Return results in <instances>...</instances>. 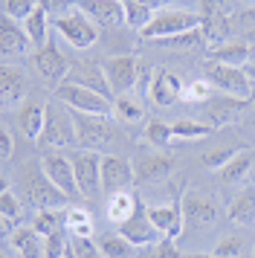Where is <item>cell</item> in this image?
<instances>
[{"mask_svg":"<svg viewBox=\"0 0 255 258\" xmlns=\"http://www.w3.org/2000/svg\"><path fill=\"white\" fill-rule=\"evenodd\" d=\"M203 26V18L188 9H157L151 24L139 32L145 41H171L177 35H185V32H195Z\"/></svg>","mask_w":255,"mask_h":258,"instance_id":"obj_1","label":"cell"},{"mask_svg":"<svg viewBox=\"0 0 255 258\" xmlns=\"http://www.w3.org/2000/svg\"><path fill=\"white\" fill-rule=\"evenodd\" d=\"M23 191H26V200L32 203L35 209H64L67 203V195L44 174L41 165H26L23 168Z\"/></svg>","mask_w":255,"mask_h":258,"instance_id":"obj_2","label":"cell"},{"mask_svg":"<svg viewBox=\"0 0 255 258\" xmlns=\"http://www.w3.org/2000/svg\"><path fill=\"white\" fill-rule=\"evenodd\" d=\"M73 113V128H76V145L84 151H102L113 140V125L107 116H96V113Z\"/></svg>","mask_w":255,"mask_h":258,"instance_id":"obj_3","label":"cell"},{"mask_svg":"<svg viewBox=\"0 0 255 258\" xmlns=\"http://www.w3.org/2000/svg\"><path fill=\"white\" fill-rule=\"evenodd\" d=\"M206 82L212 84V90H218L220 96H232V99H249L252 93V82L243 67H232V64H218L209 61L206 64Z\"/></svg>","mask_w":255,"mask_h":258,"instance_id":"obj_4","label":"cell"},{"mask_svg":"<svg viewBox=\"0 0 255 258\" xmlns=\"http://www.w3.org/2000/svg\"><path fill=\"white\" fill-rule=\"evenodd\" d=\"M55 96L70 107V110H79V113H96V116H110L113 110V99L96 93L90 87H81L73 82H61L55 87Z\"/></svg>","mask_w":255,"mask_h":258,"instance_id":"obj_5","label":"cell"},{"mask_svg":"<svg viewBox=\"0 0 255 258\" xmlns=\"http://www.w3.org/2000/svg\"><path fill=\"white\" fill-rule=\"evenodd\" d=\"M41 145L52 148V151H64L70 145H76V128H73V113L61 110L58 105H46V119L44 131H41Z\"/></svg>","mask_w":255,"mask_h":258,"instance_id":"obj_6","label":"cell"},{"mask_svg":"<svg viewBox=\"0 0 255 258\" xmlns=\"http://www.w3.org/2000/svg\"><path fill=\"white\" fill-rule=\"evenodd\" d=\"M73 163V174H76V183H79V191L84 198H96L102 191V157L96 151H79L70 157Z\"/></svg>","mask_w":255,"mask_h":258,"instance_id":"obj_7","label":"cell"},{"mask_svg":"<svg viewBox=\"0 0 255 258\" xmlns=\"http://www.w3.org/2000/svg\"><path fill=\"white\" fill-rule=\"evenodd\" d=\"M104 76H107V84L116 96H125L137 90V76H139V58L137 55H113V58L102 61Z\"/></svg>","mask_w":255,"mask_h":258,"instance_id":"obj_8","label":"cell"},{"mask_svg":"<svg viewBox=\"0 0 255 258\" xmlns=\"http://www.w3.org/2000/svg\"><path fill=\"white\" fill-rule=\"evenodd\" d=\"M55 29H58V35L76 49H87V47L96 44V26H93V21L84 12H79V9L64 15V18H58Z\"/></svg>","mask_w":255,"mask_h":258,"instance_id":"obj_9","label":"cell"},{"mask_svg":"<svg viewBox=\"0 0 255 258\" xmlns=\"http://www.w3.org/2000/svg\"><path fill=\"white\" fill-rule=\"evenodd\" d=\"M119 235H125L134 246H148V244H160V229L151 223L148 218V206L139 200L134 215L125 223H119Z\"/></svg>","mask_w":255,"mask_h":258,"instance_id":"obj_10","label":"cell"},{"mask_svg":"<svg viewBox=\"0 0 255 258\" xmlns=\"http://www.w3.org/2000/svg\"><path fill=\"white\" fill-rule=\"evenodd\" d=\"M32 64H35V70L41 73L46 82H67L70 67H73L67 55L52 44V38L44 44V49H38V52L32 55Z\"/></svg>","mask_w":255,"mask_h":258,"instance_id":"obj_11","label":"cell"},{"mask_svg":"<svg viewBox=\"0 0 255 258\" xmlns=\"http://www.w3.org/2000/svg\"><path fill=\"white\" fill-rule=\"evenodd\" d=\"M41 168H44V174L49 177V180H52L67 198L81 195L79 183H76V174H73V163H70V157H64V154H46L44 160H41Z\"/></svg>","mask_w":255,"mask_h":258,"instance_id":"obj_12","label":"cell"},{"mask_svg":"<svg viewBox=\"0 0 255 258\" xmlns=\"http://www.w3.org/2000/svg\"><path fill=\"white\" fill-rule=\"evenodd\" d=\"M134 168L125 157H102V191L116 195V191H125L134 183Z\"/></svg>","mask_w":255,"mask_h":258,"instance_id":"obj_13","label":"cell"},{"mask_svg":"<svg viewBox=\"0 0 255 258\" xmlns=\"http://www.w3.org/2000/svg\"><path fill=\"white\" fill-rule=\"evenodd\" d=\"M76 9L93 21H99L102 26L125 24V3L122 0H76Z\"/></svg>","mask_w":255,"mask_h":258,"instance_id":"obj_14","label":"cell"},{"mask_svg":"<svg viewBox=\"0 0 255 258\" xmlns=\"http://www.w3.org/2000/svg\"><path fill=\"white\" fill-rule=\"evenodd\" d=\"M67 82L81 84V87H90V90H96V93L113 99V90H110V84H107L104 67L102 64H96V61H79V64H73V67H70Z\"/></svg>","mask_w":255,"mask_h":258,"instance_id":"obj_15","label":"cell"},{"mask_svg":"<svg viewBox=\"0 0 255 258\" xmlns=\"http://www.w3.org/2000/svg\"><path fill=\"white\" fill-rule=\"evenodd\" d=\"M180 203H183L185 223H192V226H212V223L218 221V206L206 195H200V191H192L188 188Z\"/></svg>","mask_w":255,"mask_h":258,"instance_id":"obj_16","label":"cell"},{"mask_svg":"<svg viewBox=\"0 0 255 258\" xmlns=\"http://www.w3.org/2000/svg\"><path fill=\"white\" fill-rule=\"evenodd\" d=\"M151 223L160 229V235H165L168 241H174L177 235L183 232V203H168V206H151L148 209Z\"/></svg>","mask_w":255,"mask_h":258,"instance_id":"obj_17","label":"cell"},{"mask_svg":"<svg viewBox=\"0 0 255 258\" xmlns=\"http://www.w3.org/2000/svg\"><path fill=\"white\" fill-rule=\"evenodd\" d=\"M148 99L160 107L174 105L177 99H183V82L171 70H157L154 84H151V90H148Z\"/></svg>","mask_w":255,"mask_h":258,"instance_id":"obj_18","label":"cell"},{"mask_svg":"<svg viewBox=\"0 0 255 258\" xmlns=\"http://www.w3.org/2000/svg\"><path fill=\"white\" fill-rule=\"evenodd\" d=\"M243 99H232V96H212L203 102V116L209 119L212 128H220V125H229L232 119L241 113Z\"/></svg>","mask_w":255,"mask_h":258,"instance_id":"obj_19","label":"cell"},{"mask_svg":"<svg viewBox=\"0 0 255 258\" xmlns=\"http://www.w3.org/2000/svg\"><path fill=\"white\" fill-rule=\"evenodd\" d=\"M29 35L23 32V26H18V21H12L3 15V21H0V52H3V58H12V55H23L26 49H29Z\"/></svg>","mask_w":255,"mask_h":258,"instance_id":"obj_20","label":"cell"},{"mask_svg":"<svg viewBox=\"0 0 255 258\" xmlns=\"http://www.w3.org/2000/svg\"><path fill=\"white\" fill-rule=\"evenodd\" d=\"M171 171H174V160L162 157V154H148V157L137 160V165H134L137 183H157V180H165Z\"/></svg>","mask_w":255,"mask_h":258,"instance_id":"obj_21","label":"cell"},{"mask_svg":"<svg viewBox=\"0 0 255 258\" xmlns=\"http://www.w3.org/2000/svg\"><path fill=\"white\" fill-rule=\"evenodd\" d=\"M26 93V76H23L18 67H9L3 64L0 67V96H3V105L15 107Z\"/></svg>","mask_w":255,"mask_h":258,"instance_id":"obj_22","label":"cell"},{"mask_svg":"<svg viewBox=\"0 0 255 258\" xmlns=\"http://www.w3.org/2000/svg\"><path fill=\"white\" fill-rule=\"evenodd\" d=\"M44 119H46V105L44 102H29V105L18 113V125H21L23 137H26V140H41Z\"/></svg>","mask_w":255,"mask_h":258,"instance_id":"obj_23","label":"cell"},{"mask_svg":"<svg viewBox=\"0 0 255 258\" xmlns=\"http://www.w3.org/2000/svg\"><path fill=\"white\" fill-rule=\"evenodd\" d=\"M229 221L232 223H241V226H246V223H255V186H246L241 188L238 195H235V200L229 203Z\"/></svg>","mask_w":255,"mask_h":258,"instance_id":"obj_24","label":"cell"},{"mask_svg":"<svg viewBox=\"0 0 255 258\" xmlns=\"http://www.w3.org/2000/svg\"><path fill=\"white\" fill-rule=\"evenodd\" d=\"M252 49L246 47L243 41H226V44H218V47L209 49V58L218 61V64H232V67H243L246 58H249Z\"/></svg>","mask_w":255,"mask_h":258,"instance_id":"obj_25","label":"cell"},{"mask_svg":"<svg viewBox=\"0 0 255 258\" xmlns=\"http://www.w3.org/2000/svg\"><path fill=\"white\" fill-rule=\"evenodd\" d=\"M12 246L21 258H44V244H41V235L35 232L32 226L29 229H15L12 232Z\"/></svg>","mask_w":255,"mask_h":258,"instance_id":"obj_26","label":"cell"},{"mask_svg":"<svg viewBox=\"0 0 255 258\" xmlns=\"http://www.w3.org/2000/svg\"><path fill=\"white\" fill-rule=\"evenodd\" d=\"M252 160H255V154L249 148H238V154L218 171L220 180L223 183H238V180H243V177L249 174V168H252Z\"/></svg>","mask_w":255,"mask_h":258,"instance_id":"obj_27","label":"cell"},{"mask_svg":"<svg viewBox=\"0 0 255 258\" xmlns=\"http://www.w3.org/2000/svg\"><path fill=\"white\" fill-rule=\"evenodd\" d=\"M32 229L41 235V238L58 232V229H67V212H61V209H38V215H35V221H32Z\"/></svg>","mask_w":255,"mask_h":258,"instance_id":"obj_28","label":"cell"},{"mask_svg":"<svg viewBox=\"0 0 255 258\" xmlns=\"http://www.w3.org/2000/svg\"><path fill=\"white\" fill-rule=\"evenodd\" d=\"M139 198L137 195H128V191H116V195H110V200H107V218L113 223H125L131 215H134V209H137Z\"/></svg>","mask_w":255,"mask_h":258,"instance_id":"obj_29","label":"cell"},{"mask_svg":"<svg viewBox=\"0 0 255 258\" xmlns=\"http://www.w3.org/2000/svg\"><path fill=\"white\" fill-rule=\"evenodd\" d=\"M113 113L122 122H142L145 119V107H142V102L134 93H125L113 99Z\"/></svg>","mask_w":255,"mask_h":258,"instance_id":"obj_30","label":"cell"},{"mask_svg":"<svg viewBox=\"0 0 255 258\" xmlns=\"http://www.w3.org/2000/svg\"><path fill=\"white\" fill-rule=\"evenodd\" d=\"M122 3H125V24L131 26V29L142 32V29L151 24L154 9H151L148 3H142V0H122Z\"/></svg>","mask_w":255,"mask_h":258,"instance_id":"obj_31","label":"cell"},{"mask_svg":"<svg viewBox=\"0 0 255 258\" xmlns=\"http://www.w3.org/2000/svg\"><path fill=\"white\" fill-rule=\"evenodd\" d=\"M46 21H49V15H46L41 6L23 21V32L29 35L32 44H46V41H49V26H46Z\"/></svg>","mask_w":255,"mask_h":258,"instance_id":"obj_32","label":"cell"},{"mask_svg":"<svg viewBox=\"0 0 255 258\" xmlns=\"http://www.w3.org/2000/svg\"><path fill=\"white\" fill-rule=\"evenodd\" d=\"M67 229L73 232V238H90L93 235L90 212H84L81 206H70L67 209Z\"/></svg>","mask_w":255,"mask_h":258,"instance_id":"obj_33","label":"cell"},{"mask_svg":"<svg viewBox=\"0 0 255 258\" xmlns=\"http://www.w3.org/2000/svg\"><path fill=\"white\" fill-rule=\"evenodd\" d=\"M99 249H102L104 258H131L134 255V244L128 241L125 235H104L99 241Z\"/></svg>","mask_w":255,"mask_h":258,"instance_id":"obj_34","label":"cell"},{"mask_svg":"<svg viewBox=\"0 0 255 258\" xmlns=\"http://www.w3.org/2000/svg\"><path fill=\"white\" fill-rule=\"evenodd\" d=\"M174 137L177 140H203L212 134V125L209 122H192V119H180V122H174L171 125Z\"/></svg>","mask_w":255,"mask_h":258,"instance_id":"obj_35","label":"cell"},{"mask_svg":"<svg viewBox=\"0 0 255 258\" xmlns=\"http://www.w3.org/2000/svg\"><path fill=\"white\" fill-rule=\"evenodd\" d=\"M142 140L148 142V145H154V148H165L174 140V131L165 122H148L145 131H142Z\"/></svg>","mask_w":255,"mask_h":258,"instance_id":"obj_36","label":"cell"},{"mask_svg":"<svg viewBox=\"0 0 255 258\" xmlns=\"http://www.w3.org/2000/svg\"><path fill=\"white\" fill-rule=\"evenodd\" d=\"M67 252H70V238L64 229L44 238V258H64Z\"/></svg>","mask_w":255,"mask_h":258,"instance_id":"obj_37","label":"cell"},{"mask_svg":"<svg viewBox=\"0 0 255 258\" xmlns=\"http://www.w3.org/2000/svg\"><path fill=\"white\" fill-rule=\"evenodd\" d=\"M3 9H6V18H12V21H26L38 9V0H6Z\"/></svg>","mask_w":255,"mask_h":258,"instance_id":"obj_38","label":"cell"},{"mask_svg":"<svg viewBox=\"0 0 255 258\" xmlns=\"http://www.w3.org/2000/svg\"><path fill=\"white\" fill-rule=\"evenodd\" d=\"M235 154H238V148H215V151L203 154V157H200V163L206 165V168H212V171H220V168L235 157Z\"/></svg>","mask_w":255,"mask_h":258,"instance_id":"obj_39","label":"cell"},{"mask_svg":"<svg viewBox=\"0 0 255 258\" xmlns=\"http://www.w3.org/2000/svg\"><path fill=\"white\" fill-rule=\"evenodd\" d=\"M0 218L15 221V223L21 221V203H18L12 188H3V195H0Z\"/></svg>","mask_w":255,"mask_h":258,"instance_id":"obj_40","label":"cell"},{"mask_svg":"<svg viewBox=\"0 0 255 258\" xmlns=\"http://www.w3.org/2000/svg\"><path fill=\"white\" fill-rule=\"evenodd\" d=\"M38 6L44 9L49 18H64V15L76 12V0H38Z\"/></svg>","mask_w":255,"mask_h":258,"instance_id":"obj_41","label":"cell"},{"mask_svg":"<svg viewBox=\"0 0 255 258\" xmlns=\"http://www.w3.org/2000/svg\"><path fill=\"white\" fill-rule=\"evenodd\" d=\"M70 249H73L76 258H104L99 244H93L90 238H73V241H70Z\"/></svg>","mask_w":255,"mask_h":258,"instance_id":"obj_42","label":"cell"},{"mask_svg":"<svg viewBox=\"0 0 255 258\" xmlns=\"http://www.w3.org/2000/svg\"><path fill=\"white\" fill-rule=\"evenodd\" d=\"M212 99V84L209 82H195L192 87L183 90V102H206Z\"/></svg>","mask_w":255,"mask_h":258,"instance_id":"obj_43","label":"cell"},{"mask_svg":"<svg viewBox=\"0 0 255 258\" xmlns=\"http://www.w3.org/2000/svg\"><path fill=\"white\" fill-rule=\"evenodd\" d=\"M243 252V244L238 241V238H223L218 246H215V252L212 255L215 258H238Z\"/></svg>","mask_w":255,"mask_h":258,"instance_id":"obj_44","label":"cell"},{"mask_svg":"<svg viewBox=\"0 0 255 258\" xmlns=\"http://www.w3.org/2000/svg\"><path fill=\"white\" fill-rule=\"evenodd\" d=\"M0 160H3V163H9L12 160V137H9V131L6 128L0 131Z\"/></svg>","mask_w":255,"mask_h":258,"instance_id":"obj_45","label":"cell"},{"mask_svg":"<svg viewBox=\"0 0 255 258\" xmlns=\"http://www.w3.org/2000/svg\"><path fill=\"white\" fill-rule=\"evenodd\" d=\"M154 252H157V255H160V258H183V255H180V252H177V246H174L171 241H168V238H165V241H160V244H157V249H154Z\"/></svg>","mask_w":255,"mask_h":258,"instance_id":"obj_46","label":"cell"},{"mask_svg":"<svg viewBox=\"0 0 255 258\" xmlns=\"http://www.w3.org/2000/svg\"><path fill=\"white\" fill-rule=\"evenodd\" d=\"M243 70H246V76H249V82L255 84V64H243Z\"/></svg>","mask_w":255,"mask_h":258,"instance_id":"obj_47","label":"cell"},{"mask_svg":"<svg viewBox=\"0 0 255 258\" xmlns=\"http://www.w3.org/2000/svg\"><path fill=\"white\" fill-rule=\"evenodd\" d=\"M142 3H148L151 9H154V12H157V9H160L162 3H165V0H142Z\"/></svg>","mask_w":255,"mask_h":258,"instance_id":"obj_48","label":"cell"},{"mask_svg":"<svg viewBox=\"0 0 255 258\" xmlns=\"http://www.w3.org/2000/svg\"><path fill=\"white\" fill-rule=\"evenodd\" d=\"M235 3H241V6H255V0H235Z\"/></svg>","mask_w":255,"mask_h":258,"instance_id":"obj_49","label":"cell"},{"mask_svg":"<svg viewBox=\"0 0 255 258\" xmlns=\"http://www.w3.org/2000/svg\"><path fill=\"white\" fill-rule=\"evenodd\" d=\"M183 258H215V255H197L195 252V255H183Z\"/></svg>","mask_w":255,"mask_h":258,"instance_id":"obj_50","label":"cell"},{"mask_svg":"<svg viewBox=\"0 0 255 258\" xmlns=\"http://www.w3.org/2000/svg\"><path fill=\"white\" fill-rule=\"evenodd\" d=\"M249 177H252V186H255V168H252V171H249Z\"/></svg>","mask_w":255,"mask_h":258,"instance_id":"obj_51","label":"cell"},{"mask_svg":"<svg viewBox=\"0 0 255 258\" xmlns=\"http://www.w3.org/2000/svg\"><path fill=\"white\" fill-rule=\"evenodd\" d=\"M64 258H76V255H73V249H70V252H67V255H64Z\"/></svg>","mask_w":255,"mask_h":258,"instance_id":"obj_52","label":"cell"},{"mask_svg":"<svg viewBox=\"0 0 255 258\" xmlns=\"http://www.w3.org/2000/svg\"><path fill=\"white\" fill-rule=\"evenodd\" d=\"M148 258H160V255H157V252H154V255H148Z\"/></svg>","mask_w":255,"mask_h":258,"instance_id":"obj_53","label":"cell"}]
</instances>
